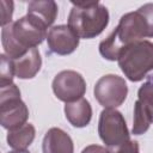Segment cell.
I'll use <instances>...</instances> for the list:
<instances>
[{"mask_svg":"<svg viewBox=\"0 0 153 153\" xmlns=\"http://www.w3.org/2000/svg\"><path fill=\"white\" fill-rule=\"evenodd\" d=\"M47 27L36 18L26 14L1 30V43L5 54L17 60L47 38Z\"/></svg>","mask_w":153,"mask_h":153,"instance_id":"1","label":"cell"},{"mask_svg":"<svg viewBox=\"0 0 153 153\" xmlns=\"http://www.w3.org/2000/svg\"><path fill=\"white\" fill-rule=\"evenodd\" d=\"M148 37V27L145 17L136 10L121 17L117 27L99 43L100 55L109 60H118L121 51L129 44Z\"/></svg>","mask_w":153,"mask_h":153,"instance_id":"2","label":"cell"},{"mask_svg":"<svg viewBox=\"0 0 153 153\" xmlns=\"http://www.w3.org/2000/svg\"><path fill=\"white\" fill-rule=\"evenodd\" d=\"M68 16V26L79 38H94L100 35L109 24V11L98 1L72 2Z\"/></svg>","mask_w":153,"mask_h":153,"instance_id":"3","label":"cell"},{"mask_svg":"<svg viewBox=\"0 0 153 153\" xmlns=\"http://www.w3.org/2000/svg\"><path fill=\"white\" fill-rule=\"evenodd\" d=\"M118 66L133 82L141 81L153 71V43L146 39L127 45L118 56Z\"/></svg>","mask_w":153,"mask_h":153,"instance_id":"4","label":"cell"},{"mask_svg":"<svg viewBox=\"0 0 153 153\" xmlns=\"http://www.w3.org/2000/svg\"><path fill=\"white\" fill-rule=\"evenodd\" d=\"M29 109L20 99L16 84L0 87V123L7 130H14L26 123Z\"/></svg>","mask_w":153,"mask_h":153,"instance_id":"5","label":"cell"},{"mask_svg":"<svg viewBox=\"0 0 153 153\" xmlns=\"http://www.w3.org/2000/svg\"><path fill=\"white\" fill-rule=\"evenodd\" d=\"M98 134L106 148L120 146L130 140L123 115L116 109H104L98 122Z\"/></svg>","mask_w":153,"mask_h":153,"instance_id":"6","label":"cell"},{"mask_svg":"<svg viewBox=\"0 0 153 153\" xmlns=\"http://www.w3.org/2000/svg\"><path fill=\"white\" fill-rule=\"evenodd\" d=\"M93 93L102 106L105 109H116L126 100L128 86L122 76L106 74L96 82Z\"/></svg>","mask_w":153,"mask_h":153,"instance_id":"7","label":"cell"},{"mask_svg":"<svg viewBox=\"0 0 153 153\" xmlns=\"http://www.w3.org/2000/svg\"><path fill=\"white\" fill-rule=\"evenodd\" d=\"M53 92L57 99L65 103H72L82 98L86 92V81L82 75L75 71H62L53 80Z\"/></svg>","mask_w":153,"mask_h":153,"instance_id":"8","label":"cell"},{"mask_svg":"<svg viewBox=\"0 0 153 153\" xmlns=\"http://www.w3.org/2000/svg\"><path fill=\"white\" fill-rule=\"evenodd\" d=\"M79 36L68 25H56L49 29L47 35L50 51L57 55H69L79 45Z\"/></svg>","mask_w":153,"mask_h":153,"instance_id":"9","label":"cell"},{"mask_svg":"<svg viewBox=\"0 0 153 153\" xmlns=\"http://www.w3.org/2000/svg\"><path fill=\"white\" fill-rule=\"evenodd\" d=\"M43 153H74L72 137L60 128H50L42 142Z\"/></svg>","mask_w":153,"mask_h":153,"instance_id":"10","label":"cell"},{"mask_svg":"<svg viewBox=\"0 0 153 153\" xmlns=\"http://www.w3.org/2000/svg\"><path fill=\"white\" fill-rule=\"evenodd\" d=\"M65 116L73 127L75 128L86 127L92 118V108L90 102L85 98H81L72 103H66Z\"/></svg>","mask_w":153,"mask_h":153,"instance_id":"11","label":"cell"},{"mask_svg":"<svg viewBox=\"0 0 153 153\" xmlns=\"http://www.w3.org/2000/svg\"><path fill=\"white\" fill-rule=\"evenodd\" d=\"M13 61L16 76L19 79H31L36 76L42 66V57L37 48H32L25 55Z\"/></svg>","mask_w":153,"mask_h":153,"instance_id":"12","label":"cell"},{"mask_svg":"<svg viewBox=\"0 0 153 153\" xmlns=\"http://www.w3.org/2000/svg\"><path fill=\"white\" fill-rule=\"evenodd\" d=\"M27 14L39 20L47 29L51 26L57 16V5L53 0L30 1L27 5Z\"/></svg>","mask_w":153,"mask_h":153,"instance_id":"13","label":"cell"},{"mask_svg":"<svg viewBox=\"0 0 153 153\" xmlns=\"http://www.w3.org/2000/svg\"><path fill=\"white\" fill-rule=\"evenodd\" d=\"M36 129L31 123H25L20 128L8 130L7 143L14 149H26L33 141Z\"/></svg>","mask_w":153,"mask_h":153,"instance_id":"14","label":"cell"},{"mask_svg":"<svg viewBox=\"0 0 153 153\" xmlns=\"http://www.w3.org/2000/svg\"><path fill=\"white\" fill-rule=\"evenodd\" d=\"M151 126V118L147 108L140 102L136 100L134 104V118H133V134L141 135L148 130Z\"/></svg>","mask_w":153,"mask_h":153,"instance_id":"15","label":"cell"},{"mask_svg":"<svg viewBox=\"0 0 153 153\" xmlns=\"http://www.w3.org/2000/svg\"><path fill=\"white\" fill-rule=\"evenodd\" d=\"M0 87L13 84V76L16 75L14 61L10 59L6 54L0 55Z\"/></svg>","mask_w":153,"mask_h":153,"instance_id":"16","label":"cell"},{"mask_svg":"<svg viewBox=\"0 0 153 153\" xmlns=\"http://www.w3.org/2000/svg\"><path fill=\"white\" fill-rule=\"evenodd\" d=\"M137 100H140L145 106L153 108V74L146 76L145 82L137 91Z\"/></svg>","mask_w":153,"mask_h":153,"instance_id":"17","label":"cell"},{"mask_svg":"<svg viewBox=\"0 0 153 153\" xmlns=\"http://www.w3.org/2000/svg\"><path fill=\"white\" fill-rule=\"evenodd\" d=\"M146 19L147 27H148V37H153V4L148 2L139 7L137 10Z\"/></svg>","mask_w":153,"mask_h":153,"instance_id":"18","label":"cell"},{"mask_svg":"<svg viewBox=\"0 0 153 153\" xmlns=\"http://www.w3.org/2000/svg\"><path fill=\"white\" fill-rule=\"evenodd\" d=\"M109 153H139V143L136 141L129 140L120 146L116 147H109Z\"/></svg>","mask_w":153,"mask_h":153,"instance_id":"19","label":"cell"},{"mask_svg":"<svg viewBox=\"0 0 153 153\" xmlns=\"http://www.w3.org/2000/svg\"><path fill=\"white\" fill-rule=\"evenodd\" d=\"M1 26H6L12 23L13 14V2L12 1H1Z\"/></svg>","mask_w":153,"mask_h":153,"instance_id":"20","label":"cell"},{"mask_svg":"<svg viewBox=\"0 0 153 153\" xmlns=\"http://www.w3.org/2000/svg\"><path fill=\"white\" fill-rule=\"evenodd\" d=\"M81 153H109L108 152V148L103 147V146H99V145H88L86 146Z\"/></svg>","mask_w":153,"mask_h":153,"instance_id":"21","label":"cell"},{"mask_svg":"<svg viewBox=\"0 0 153 153\" xmlns=\"http://www.w3.org/2000/svg\"><path fill=\"white\" fill-rule=\"evenodd\" d=\"M147 108V106H146ZM148 114H149V118H151V123H153V108H147Z\"/></svg>","mask_w":153,"mask_h":153,"instance_id":"22","label":"cell"},{"mask_svg":"<svg viewBox=\"0 0 153 153\" xmlns=\"http://www.w3.org/2000/svg\"><path fill=\"white\" fill-rule=\"evenodd\" d=\"M8 153H30V152L26 149H14V151H11Z\"/></svg>","mask_w":153,"mask_h":153,"instance_id":"23","label":"cell"}]
</instances>
